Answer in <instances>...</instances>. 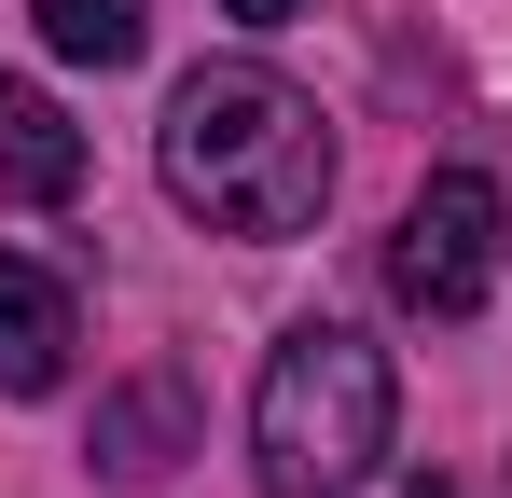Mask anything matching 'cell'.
<instances>
[{
  "mask_svg": "<svg viewBox=\"0 0 512 498\" xmlns=\"http://www.w3.org/2000/svg\"><path fill=\"white\" fill-rule=\"evenodd\" d=\"M28 14H42V42L70 70H125L139 56V0H28Z\"/></svg>",
  "mask_w": 512,
  "mask_h": 498,
  "instance_id": "cell-6",
  "label": "cell"
},
{
  "mask_svg": "<svg viewBox=\"0 0 512 498\" xmlns=\"http://www.w3.org/2000/svg\"><path fill=\"white\" fill-rule=\"evenodd\" d=\"M222 14H236V28H291L305 0H222Z\"/></svg>",
  "mask_w": 512,
  "mask_h": 498,
  "instance_id": "cell-8",
  "label": "cell"
},
{
  "mask_svg": "<svg viewBox=\"0 0 512 498\" xmlns=\"http://www.w3.org/2000/svg\"><path fill=\"white\" fill-rule=\"evenodd\" d=\"M70 277H42L28 249H0V402H42V388H70Z\"/></svg>",
  "mask_w": 512,
  "mask_h": 498,
  "instance_id": "cell-4",
  "label": "cell"
},
{
  "mask_svg": "<svg viewBox=\"0 0 512 498\" xmlns=\"http://www.w3.org/2000/svg\"><path fill=\"white\" fill-rule=\"evenodd\" d=\"M84 194V125L28 83H0V208H70Z\"/></svg>",
  "mask_w": 512,
  "mask_h": 498,
  "instance_id": "cell-5",
  "label": "cell"
},
{
  "mask_svg": "<svg viewBox=\"0 0 512 498\" xmlns=\"http://www.w3.org/2000/svg\"><path fill=\"white\" fill-rule=\"evenodd\" d=\"M167 443H180V388H139L125 415H97V471H167Z\"/></svg>",
  "mask_w": 512,
  "mask_h": 498,
  "instance_id": "cell-7",
  "label": "cell"
},
{
  "mask_svg": "<svg viewBox=\"0 0 512 498\" xmlns=\"http://www.w3.org/2000/svg\"><path fill=\"white\" fill-rule=\"evenodd\" d=\"M388 415H402V374L388 346L346 319H291L277 360L250 388V471L263 498H346L374 457H388Z\"/></svg>",
  "mask_w": 512,
  "mask_h": 498,
  "instance_id": "cell-2",
  "label": "cell"
},
{
  "mask_svg": "<svg viewBox=\"0 0 512 498\" xmlns=\"http://www.w3.org/2000/svg\"><path fill=\"white\" fill-rule=\"evenodd\" d=\"M402 498H457V485H443V471H416V485H402Z\"/></svg>",
  "mask_w": 512,
  "mask_h": 498,
  "instance_id": "cell-9",
  "label": "cell"
},
{
  "mask_svg": "<svg viewBox=\"0 0 512 498\" xmlns=\"http://www.w3.org/2000/svg\"><path fill=\"white\" fill-rule=\"evenodd\" d=\"M153 153H167V194L208 222V236H250V249L305 236V222L333 208V125H319V97H305V83L263 70V56L180 70Z\"/></svg>",
  "mask_w": 512,
  "mask_h": 498,
  "instance_id": "cell-1",
  "label": "cell"
},
{
  "mask_svg": "<svg viewBox=\"0 0 512 498\" xmlns=\"http://www.w3.org/2000/svg\"><path fill=\"white\" fill-rule=\"evenodd\" d=\"M499 236H512L499 180H485V166H429L416 208H402V236H388V291H402L416 319H471V305L499 291Z\"/></svg>",
  "mask_w": 512,
  "mask_h": 498,
  "instance_id": "cell-3",
  "label": "cell"
}]
</instances>
